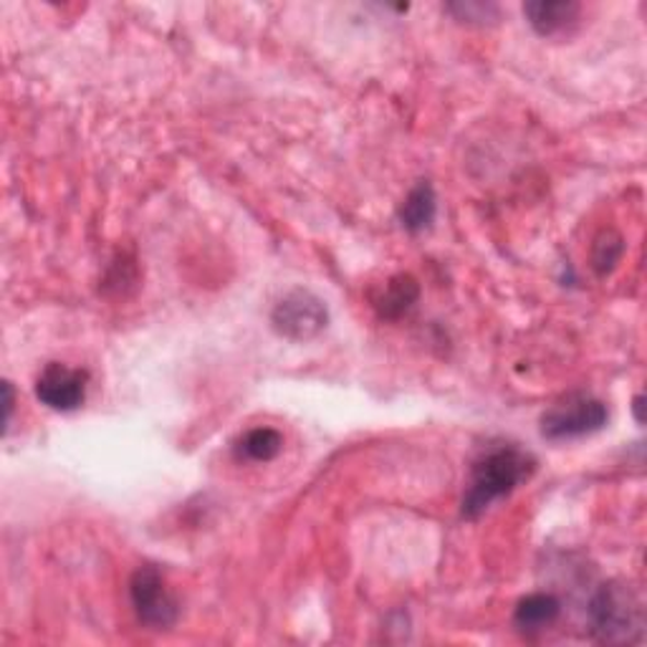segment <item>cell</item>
<instances>
[{
	"label": "cell",
	"mask_w": 647,
	"mask_h": 647,
	"mask_svg": "<svg viewBox=\"0 0 647 647\" xmlns=\"http://www.w3.org/2000/svg\"><path fill=\"white\" fill-rule=\"evenodd\" d=\"M562 614V602L554 594H529L519 602V608L513 612V622L521 633H542L548 625H554Z\"/></svg>",
	"instance_id": "ba28073f"
},
{
	"label": "cell",
	"mask_w": 647,
	"mask_h": 647,
	"mask_svg": "<svg viewBox=\"0 0 647 647\" xmlns=\"http://www.w3.org/2000/svg\"><path fill=\"white\" fill-rule=\"evenodd\" d=\"M523 13L536 34L556 36L577 23L579 5L571 0H536V3L523 5Z\"/></svg>",
	"instance_id": "52a82bcc"
},
{
	"label": "cell",
	"mask_w": 647,
	"mask_h": 647,
	"mask_svg": "<svg viewBox=\"0 0 647 647\" xmlns=\"http://www.w3.org/2000/svg\"><path fill=\"white\" fill-rule=\"evenodd\" d=\"M622 253H625V241H622V235L617 231H602L600 235L594 239V249H592V266L594 271L604 276L610 274L614 266L620 264Z\"/></svg>",
	"instance_id": "7c38bea8"
},
{
	"label": "cell",
	"mask_w": 647,
	"mask_h": 647,
	"mask_svg": "<svg viewBox=\"0 0 647 647\" xmlns=\"http://www.w3.org/2000/svg\"><path fill=\"white\" fill-rule=\"evenodd\" d=\"M86 384L89 374L84 370H73V367L51 362L36 380V397L46 407L59 409V413H71L81 407L86 400Z\"/></svg>",
	"instance_id": "8992f818"
},
{
	"label": "cell",
	"mask_w": 647,
	"mask_h": 647,
	"mask_svg": "<svg viewBox=\"0 0 647 647\" xmlns=\"http://www.w3.org/2000/svg\"><path fill=\"white\" fill-rule=\"evenodd\" d=\"M589 625L600 643L643 640L645 612L643 602L629 585H604L589 602Z\"/></svg>",
	"instance_id": "7a4b0ae2"
},
{
	"label": "cell",
	"mask_w": 647,
	"mask_h": 647,
	"mask_svg": "<svg viewBox=\"0 0 647 647\" xmlns=\"http://www.w3.org/2000/svg\"><path fill=\"white\" fill-rule=\"evenodd\" d=\"M534 469V458L516 446L498 443L483 450L473 463L469 490L463 496L465 519H478L483 511L490 509V504L509 496L516 486H521Z\"/></svg>",
	"instance_id": "6da1fadb"
},
{
	"label": "cell",
	"mask_w": 647,
	"mask_h": 647,
	"mask_svg": "<svg viewBox=\"0 0 647 647\" xmlns=\"http://www.w3.org/2000/svg\"><path fill=\"white\" fill-rule=\"evenodd\" d=\"M129 594L139 622H145L152 629H165L177 620V602L170 594L165 579L154 567H139L132 581H129Z\"/></svg>",
	"instance_id": "5b68a950"
},
{
	"label": "cell",
	"mask_w": 647,
	"mask_h": 647,
	"mask_svg": "<svg viewBox=\"0 0 647 647\" xmlns=\"http://www.w3.org/2000/svg\"><path fill=\"white\" fill-rule=\"evenodd\" d=\"M330 314L324 301L307 289H293L271 311L274 330L286 339L307 342L326 330Z\"/></svg>",
	"instance_id": "277c9868"
},
{
	"label": "cell",
	"mask_w": 647,
	"mask_h": 647,
	"mask_svg": "<svg viewBox=\"0 0 647 647\" xmlns=\"http://www.w3.org/2000/svg\"><path fill=\"white\" fill-rule=\"evenodd\" d=\"M281 448H284V438L281 432L274 428L249 430L241 440V453L249 458V461H256V463L274 461V458L281 453Z\"/></svg>",
	"instance_id": "8fae6325"
},
{
	"label": "cell",
	"mask_w": 647,
	"mask_h": 647,
	"mask_svg": "<svg viewBox=\"0 0 647 647\" xmlns=\"http://www.w3.org/2000/svg\"><path fill=\"white\" fill-rule=\"evenodd\" d=\"M450 13H458V19L465 21H486L488 13H498L496 5H486V3H455L448 5Z\"/></svg>",
	"instance_id": "4fadbf2b"
},
{
	"label": "cell",
	"mask_w": 647,
	"mask_h": 647,
	"mask_svg": "<svg viewBox=\"0 0 647 647\" xmlns=\"http://www.w3.org/2000/svg\"><path fill=\"white\" fill-rule=\"evenodd\" d=\"M417 297H420V286H417V281L413 276H407V274L392 276L390 281L384 284L380 297L374 299L377 314H380L382 319L405 316L407 311L415 307Z\"/></svg>",
	"instance_id": "9c48e42d"
},
{
	"label": "cell",
	"mask_w": 647,
	"mask_h": 647,
	"mask_svg": "<svg viewBox=\"0 0 647 647\" xmlns=\"http://www.w3.org/2000/svg\"><path fill=\"white\" fill-rule=\"evenodd\" d=\"M608 417L602 400L592 395H569L542 415V436L548 440L592 436L608 425Z\"/></svg>",
	"instance_id": "3957f363"
},
{
	"label": "cell",
	"mask_w": 647,
	"mask_h": 647,
	"mask_svg": "<svg viewBox=\"0 0 647 647\" xmlns=\"http://www.w3.org/2000/svg\"><path fill=\"white\" fill-rule=\"evenodd\" d=\"M11 413H13V397H11V384L5 382V423L11 420Z\"/></svg>",
	"instance_id": "5bb4252c"
},
{
	"label": "cell",
	"mask_w": 647,
	"mask_h": 647,
	"mask_svg": "<svg viewBox=\"0 0 647 647\" xmlns=\"http://www.w3.org/2000/svg\"><path fill=\"white\" fill-rule=\"evenodd\" d=\"M436 190H432L430 183L415 185L413 190L400 208V220H403V228L409 233H420L425 228H430L432 220H436Z\"/></svg>",
	"instance_id": "30bf717a"
}]
</instances>
